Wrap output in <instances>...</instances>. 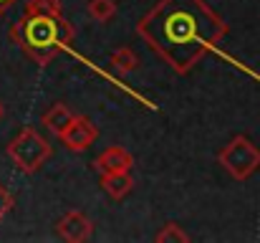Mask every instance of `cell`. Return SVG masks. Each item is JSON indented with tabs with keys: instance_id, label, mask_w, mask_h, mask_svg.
<instances>
[{
	"instance_id": "7c38bea8",
	"label": "cell",
	"mask_w": 260,
	"mask_h": 243,
	"mask_svg": "<svg viewBox=\"0 0 260 243\" xmlns=\"http://www.w3.org/2000/svg\"><path fill=\"white\" fill-rule=\"evenodd\" d=\"M25 13H33V15H53V18L63 15L58 0H28V3H25Z\"/></svg>"
},
{
	"instance_id": "9c48e42d",
	"label": "cell",
	"mask_w": 260,
	"mask_h": 243,
	"mask_svg": "<svg viewBox=\"0 0 260 243\" xmlns=\"http://www.w3.org/2000/svg\"><path fill=\"white\" fill-rule=\"evenodd\" d=\"M71 119H74V112L66 106V104H61V101H56V104H51L46 112H43V117H41V122H43V127L53 134V137H58L69 124H71Z\"/></svg>"
},
{
	"instance_id": "52a82bcc",
	"label": "cell",
	"mask_w": 260,
	"mask_h": 243,
	"mask_svg": "<svg viewBox=\"0 0 260 243\" xmlns=\"http://www.w3.org/2000/svg\"><path fill=\"white\" fill-rule=\"evenodd\" d=\"M96 170L104 175V172H129L132 167H134V157L124 150V147H119V145H114V147H106L99 157H96Z\"/></svg>"
},
{
	"instance_id": "2e32d148",
	"label": "cell",
	"mask_w": 260,
	"mask_h": 243,
	"mask_svg": "<svg viewBox=\"0 0 260 243\" xmlns=\"http://www.w3.org/2000/svg\"><path fill=\"white\" fill-rule=\"evenodd\" d=\"M3 117H5V106H3V101H0V122H3Z\"/></svg>"
},
{
	"instance_id": "8992f818",
	"label": "cell",
	"mask_w": 260,
	"mask_h": 243,
	"mask_svg": "<svg viewBox=\"0 0 260 243\" xmlns=\"http://www.w3.org/2000/svg\"><path fill=\"white\" fill-rule=\"evenodd\" d=\"M56 231L63 241H71V243H84L91 238L93 233V223L88 221L86 215L81 210H69L58 223H56Z\"/></svg>"
},
{
	"instance_id": "9a60e30c",
	"label": "cell",
	"mask_w": 260,
	"mask_h": 243,
	"mask_svg": "<svg viewBox=\"0 0 260 243\" xmlns=\"http://www.w3.org/2000/svg\"><path fill=\"white\" fill-rule=\"evenodd\" d=\"M15 3H18V0H0V15H5V13H8Z\"/></svg>"
},
{
	"instance_id": "5bb4252c",
	"label": "cell",
	"mask_w": 260,
	"mask_h": 243,
	"mask_svg": "<svg viewBox=\"0 0 260 243\" xmlns=\"http://www.w3.org/2000/svg\"><path fill=\"white\" fill-rule=\"evenodd\" d=\"M13 205H15V200H13V195L8 193V187L5 185H0V221L13 210Z\"/></svg>"
},
{
	"instance_id": "3957f363",
	"label": "cell",
	"mask_w": 260,
	"mask_h": 243,
	"mask_svg": "<svg viewBox=\"0 0 260 243\" xmlns=\"http://www.w3.org/2000/svg\"><path fill=\"white\" fill-rule=\"evenodd\" d=\"M8 157L18 165V170L33 175V172H38L43 167V162L51 157V145L33 127H23L15 134V140H10Z\"/></svg>"
},
{
	"instance_id": "4fadbf2b",
	"label": "cell",
	"mask_w": 260,
	"mask_h": 243,
	"mask_svg": "<svg viewBox=\"0 0 260 243\" xmlns=\"http://www.w3.org/2000/svg\"><path fill=\"white\" fill-rule=\"evenodd\" d=\"M157 241L159 243H187L189 236H187L177 223H167V226H162V231L157 233Z\"/></svg>"
},
{
	"instance_id": "7a4b0ae2",
	"label": "cell",
	"mask_w": 260,
	"mask_h": 243,
	"mask_svg": "<svg viewBox=\"0 0 260 243\" xmlns=\"http://www.w3.org/2000/svg\"><path fill=\"white\" fill-rule=\"evenodd\" d=\"M13 38L20 43V48L41 66L51 64L61 51H71L69 43L74 41V28L69 25V20L63 15L53 18V15H33L25 13L15 28H13Z\"/></svg>"
},
{
	"instance_id": "6da1fadb",
	"label": "cell",
	"mask_w": 260,
	"mask_h": 243,
	"mask_svg": "<svg viewBox=\"0 0 260 243\" xmlns=\"http://www.w3.org/2000/svg\"><path fill=\"white\" fill-rule=\"evenodd\" d=\"M137 31L177 74H187L207 51H217L228 23L205 0H159Z\"/></svg>"
},
{
	"instance_id": "8fae6325",
	"label": "cell",
	"mask_w": 260,
	"mask_h": 243,
	"mask_svg": "<svg viewBox=\"0 0 260 243\" xmlns=\"http://www.w3.org/2000/svg\"><path fill=\"white\" fill-rule=\"evenodd\" d=\"M88 15L99 23H109L116 15V0H88L86 3Z\"/></svg>"
},
{
	"instance_id": "ba28073f",
	"label": "cell",
	"mask_w": 260,
	"mask_h": 243,
	"mask_svg": "<svg viewBox=\"0 0 260 243\" xmlns=\"http://www.w3.org/2000/svg\"><path fill=\"white\" fill-rule=\"evenodd\" d=\"M101 187H104V193L111 200H124L132 193V187H134L132 170L129 172H104L101 175Z\"/></svg>"
},
{
	"instance_id": "30bf717a",
	"label": "cell",
	"mask_w": 260,
	"mask_h": 243,
	"mask_svg": "<svg viewBox=\"0 0 260 243\" xmlns=\"http://www.w3.org/2000/svg\"><path fill=\"white\" fill-rule=\"evenodd\" d=\"M109 61H111V66H114L119 74H132V71L139 69V56H137L129 46L116 48V51L109 56Z\"/></svg>"
},
{
	"instance_id": "277c9868",
	"label": "cell",
	"mask_w": 260,
	"mask_h": 243,
	"mask_svg": "<svg viewBox=\"0 0 260 243\" xmlns=\"http://www.w3.org/2000/svg\"><path fill=\"white\" fill-rule=\"evenodd\" d=\"M217 160L225 167V172L235 180H248L250 175H255L260 170V150L245 137L238 134L235 140H230L220 152Z\"/></svg>"
},
{
	"instance_id": "5b68a950",
	"label": "cell",
	"mask_w": 260,
	"mask_h": 243,
	"mask_svg": "<svg viewBox=\"0 0 260 243\" xmlns=\"http://www.w3.org/2000/svg\"><path fill=\"white\" fill-rule=\"evenodd\" d=\"M58 140L66 145V150H71V152H84V150H88V147L99 140V129L93 127V122H91L88 117H76V114H74L71 124L58 134Z\"/></svg>"
}]
</instances>
